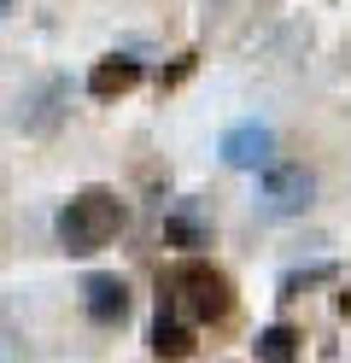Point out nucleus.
I'll list each match as a JSON object with an SVG mask.
<instances>
[{
    "label": "nucleus",
    "instance_id": "9b49d317",
    "mask_svg": "<svg viewBox=\"0 0 351 363\" xmlns=\"http://www.w3.org/2000/svg\"><path fill=\"white\" fill-rule=\"evenodd\" d=\"M0 6H6V0H0Z\"/></svg>",
    "mask_w": 351,
    "mask_h": 363
},
{
    "label": "nucleus",
    "instance_id": "39448f33",
    "mask_svg": "<svg viewBox=\"0 0 351 363\" xmlns=\"http://www.w3.org/2000/svg\"><path fill=\"white\" fill-rule=\"evenodd\" d=\"M269 129L264 123H240V129H228L223 135V158L234 170H257V164H269Z\"/></svg>",
    "mask_w": 351,
    "mask_h": 363
},
{
    "label": "nucleus",
    "instance_id": "0eeeda50",
    "mask_svg": "<svg viewBox=\"0 0 351 363\" xmlns=\"http://www.w3.org/2000/svg\"><path fill=\"white\" fill-rule=\"evenodd\" d=\"M164 240L170 246H211V217L194 206V199H182V206L164 217Z\"/></svg>",
    "mask_w": 351,
    "mask_h": 363
},
{
    "label": "nucleus",
    "instance_id": "f03ea898",
    "mask_svg": "<svg viewBox=\"0 0 351 363\" xmlns=\"http://www.w3.org/2000/svg\"><path fill=\"white\" fill-rule=\"evenodd\" d=\"M117 229H123V199H117L111 188H82L59 211V246H65V252H77V258L111 246Z\"/></svg>",
    "mask_w": 351,
    "mask_h": 363
},
{
    "label": "nucleus",
    "instance_id": "6e6552de",
    "mask_svg": "<svg viewBox=\"0 0 351 363\" xmlns=\"http://www.w3.org/2000/svg\"><path fill=\"white\" fill-rule=\"evenodd\" d=\"M135 82H140V65H135V59H100V65L88 71V94L117 100V94H129Z\"/></svg>",
    "mask_w": 351,
    "mask_h": 363
},
{
    "label": "nucleus",
    "instance_id": "20e7f679",
    "mask_svg": "<svg viewBox=\"0 0 351 363\" xmlns=\"http://www.w3.org/2000/svg\"><path fill=\"white\" fill-rule=\"evenodd\" d=\"M82 305H88V316H94V323H123V316H129V287L123 281H117V276H88L82 281Z\"/></svg>",
    "mask_w": 351,
    "mask_h": 363
},
{
    "label": "nucleus",
    "instance_id": "9d476101",
    "mask_svg": "<svg viewBox=\"0 0 351 363\" xmlns=\"http://www.w3.org/2000/svg\"><path fill=\"white\" fill-rule=\"evenodd\" d=\"M59 100H65V82H47L41 88V111H30V118H23V129H53V118H59Z\"/></svg>",
    "mask_w": 351,
    "mask_h": 363
},
{
    "label": "nucleus",
    "instance_id": "f257e3e1",
    "mask_svg": "<svg viewBox=\"0 0 351 363\" xmlns=\"http://www.w3.org/2000/svg\"><path fill=\"white\" fill-rule=\"evenodd\" d=\"M158 311H176L182 323H223V316L234 311V281L223 276V269H211L199 258L187 264H170L158 276Z\"/></svg>",
    "mask_w": 351,
    "mask_h": 363
},
{
    "label": "nucleus",
    "instance_id": "7ed1b4c3",
    "mask_svg": "<svg viewBox=\"0 0 351 363\" xmlns=\"http://www.w3.org/2000/svg\"><path fill=\"white\" fill-rule=\"evenodd\" d=\"M316 199V176L304 164H264V182H257V206L269 217H299Z\"/></svg>",
    "mask_w": 351,
    "mask_h": 363
},
{
    "label": "nucleus",
    "instance_id": "423d86ee",
    "mask_svg": "<svg viewBox=\"0 0 351 363\" xmlns=\"http://www.w3.org/2000/svg\"><path fill=\"white\" fill-rule=\"evenodd\" d=\"M152 352H158L164 363L194 357V323H182L176 311H158V323H152Z\"/></svg>",
    "mask_w": 351,
    "mask_h": 363
},
{
    "label": "nucleus",
    "instance_id": "1a4fd4ad",
    "mask_svg": "<svg viewBox=\"0 0 351 363\" xmlns=\"http://www.w3.org/2000/svg\"><path fill=\"white\" fill-rule=\"evenodd\" d=\"M257 363H299V334L293 328H264L257 334Z\"/></svg>",
    "mask_w": 351,
    "mask_h": 363
}]
</instances>
